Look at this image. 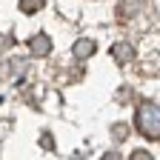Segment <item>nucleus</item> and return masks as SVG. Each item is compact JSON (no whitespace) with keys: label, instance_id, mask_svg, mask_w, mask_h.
Instances as JSON below:
<instances>
[{"label":"nucleus","instance_id":"f257e3e1","mask_svg":"<svg viewBox=\"0 0 160 160\" xmlns=\"http://www.w3.org/2000/svg\"><path fill=\"white\" fill-rule=\"evenodd\" d=\"M137 129L146 137H160V106L157 103H143L137 109Z\"/></svg>","mask_w":160,"mask_h":160},{"label":"nucleus","instance_id":"f03ea898","mask_svg":"<svg viewBox=\"0 0 160 160\" xmlns=\"http://www.w3.org/2000/svg\"><path fill=\"white\" fill-rule=\"evenodd\" d=\"M29 49H32V54L43 57V54H49V52H52V43H49V37H46V34H37V37H32Z\"/></svg>","mask_w":160,"mask_h":160},{"label":"nucleus","instance_id":"7ed1b4c3","mask_svg":"<svg viewBox=\"0 0 160 160\" xmlns=\"http://www.w3.org/2000/svg\"><path fill=\"white\" fill-rule=\"evenodd\" d=\"M112 54H114L117 63H129V60L134 57V49H132L129 43H114V46H112Z\"/></svg>","mask_w":160,"mask_h":160},{"label":"nucleus","instance_id":"20e7f679","mask_svg":"<svg viewBox=\"0 0 160 160\" xmlns=\"http://www.w3.org/2000/svg\"><path fill=\"white\" fill-rule=\"evenodd\" d=\"M94 54V40H77L74 43V57H92Z\"/></svg>","mask_w":160,"mask_h":160},{"label":"nucleus","instance_id":"39448f33","mask_svg":"<svg viewBox=\"0 0 160 160\" xmlns=\"http://www.w3.org/2000/svg\"><path fill=\"white\" fill-rule=\"evenodd\" d=\"M140 9V0H132V6H129V0H123V6H120V12H123V17L129 20V14H134Z\"/></svg>","mask_w":160,"mask_h":160},{"label":"nucleus","instance_id":"423d86ee","mask_svg":"<svg viewBox=\"0 0 160 160\" xmlns=\"http://www.w3.org/2000/svg\"><path fill=\"white\" fill-rule=\"evenodd\" d=\"M40 6H43V0H20V9H23L26 14L29 12H37Z\"/></svg>","mask_w":160,"mask_h":160}]
</instances>
